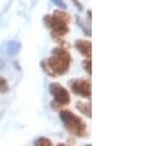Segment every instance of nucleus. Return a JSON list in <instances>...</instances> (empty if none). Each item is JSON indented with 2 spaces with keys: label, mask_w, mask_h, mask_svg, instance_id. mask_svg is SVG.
<instances>
[{
  "label": "nucleus",
  "mask_w": 158,
  "mask_h": 146,
  "mask_svg": "<svg viewBox=\"0 0 158 146\" xmlns=\"http://www.w3.org/2000/svg\"><path fill=\"white\" fill-rule=\"evenodd\" d=\"M70 64H71V55L66 49L61 47L54 48L52 52V57L44 59L40 63L44 73L52 77L65 75L70 69Z\"/></svg>",
  "instance_id": "obj_1"
},
{
  "label": "nucleus",
  "mask_w": 158,
  "mask_h": 146,
  "mask_svg": "<svg viewBox=\"0 0 158 146\" xmlns=\"http://www.w3.org/2000/svg\"><path fill=\"white\" fill-rule=\"evenodd\" d=\"M59 117L64 124V128L74 136L77 138H85L87 135V125L86 123L77 117L75 113H73L71 110H60Z\"/></svg>",
  "instance_id": "obj_2"
},
{
  "label": "nucleus",
  "mask_w": 158,
  "mask_h": 146,
  "mask_svg": "<svg viewBox=\"0 0 158 146\" xmlns=\"http://www.w3.org/2000/svg\"><path fill=\"white\" fill-rule=\"evenodd\" d=\"M44 22L47 27L52 30L54 37H64L69 32V22L70 16L63 11H55L54 15H48L44 17Z\"/></svg>",
  "instance_id": "obj_3"
},
{
  "label": "nucleus",
  "mask_w": 158,
  "mask_h": 146,
  "mask_svg": "<svg viewBox=\"0 0 158 146\" xmlns=\"http://www.w3.org/2000/svg\"><path fill=\"white\" fill-rule=\"evenodd\" d=\"M49 93L53 97L52 105L54 107H64V106H68L70 103V101H71V97H70L69 91L64 86H61L60 84H58V82H53V84L49 85Z\"/></svg>",
  "instance_id": "obj_4"
},
{
  "label": "nucleus",
  "mask_w": 158,
  "mask_h": 146,
  "mask_svg": "<svg viewBox=\"0 0 158 146\" xmlns=\"http://www.w3.org/2000/svg\"><path fill=\"white\" fill-rule=\"evenodd\" d=\"M70 88L74 95L83 97V98H91V82L85 79H74L70 81Z\"/></svg>",
  "instance_id": "obj_5"
},
{
  "label": "nucleus",
  "mask_w": 158,
  "mask_h": 146,
  "mask_svg": "<svg viewBox=\"0 0 158 146\" xmlns=\"http://www.w3.org/2000/svg\"><path fill=\"white\" fill-rule=\"evenodd\" d=\"M75 47H76V49L79 50L83 57H86V58H91L92 45H91V42H89V41H86V39H79V41H76Z\"/></svg>",
  "instance_id": "obj_6"
},
{
  "label": "nucleus",
  "mask_w": 158,
  "mask_h": 146,
  "mask_svg": "<svg viewBox=\"0 0 158 146\" xmlns=\"http://www.w3.org/2000/svg\"><path fill=\"white\" fill-rule=\"evenodd\" d=\"M76 108L86 117L91 118L92 117V107H91V103H83V102H77L76 103Z\"/></svg>",
  "instance_id": "obj_7"
},
{
  "label": "nucleus",
  "mask_w": 158,
  "mask_h": 146,
  "mask_svg": "<svg viewBox=\"0 0 158 146\" xmlns=\"http://www.w3.org/2000/svg\"><path fill=\"white\" fill-rule=\"evenodd\" d=\"M35 146H53V144L48 138H38L35 141Z\"/></svg>",
  "instance_id": "obj_8"
},
{
  "label": "nucleus",
  "mask_w": 158,
  "mask_h": 146,
  "mask_svg": "<svg viewBox=\"0 0 158 146\" xmlns=\"http://www.w3.org/2000/svg\"><path fill=\"white\" fill-rule=\"evenodd\" d=\"M10 90L7 81L4 77H0V93H7Z\"/></svg>",
  "instance_id": "obj_9"
},
{
  "label": "nucleus",
  "mask_w": 158,
  "mask_h": 146,
  "mask_svg": "<svg viewBox=\"0 0 158 146\" xmlns=\"http://www.w3.org/2000/svg\"><path fill=\"white\" fill-rule=\"evenodd\" d=\"M82 65H83V69L87 71L88 75H91L92 74V63H91V58H88V59H86V60H83V63H82Z\"/></svg>",
  "instance_id": "obj_10"
},
{
  "label": "nucleus",
  "mask_w": 158,
  "mask_h": 146,
  "mask_svg": "<svg viewBox=\"0 0 158 146\" xmlns=\"http://www.w3.org/2000/svg\"><path fill=\"white\" fill-rule=\"evenodd\" d=\"M58 146H69V145H65V144H58Z\"/></svg>",
  "instance_id": "obj_11"
},
{
  "label": "nucleus",
  "mask_w": 158,
  "mask_h": 146,
  "mask_svg": "<svg viewBox=\"0 0 158 146\" xmlns=\"http://www.w3.org/2000/svg\"><path fill=\"white\" fill-rule=\"evenodd\" d=\"M86 146H92V145H86Z\"/></svg>",
  "instance_id": "obj_12"
}]
</instances>
